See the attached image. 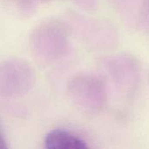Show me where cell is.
Returning a JSON list of instances; mask_svg holds the SVG:
<instances>
[{
  "label": "cell",
  "mask_w": 149,
  "mask_h": 149,
  "mask_svg": "<svg viewBox=\"0 0 149 149\" xmlns=\"http://www.w3.org/2000/svg\"><path fill=\"white\" fill-rule=\"evenodd\" d=\"M0 149H8L7 148V145L4 141V139L3 138L1 133H0Z\"/></svg>",
  "instance_id": "cell-4"
},
{
  "label": "cell",
  "mask_w": 149,
  "mask_h": 149,
  "mask_svg": "<svg viewBox=\"0 0 149 149\" xmlns=\"http://www.w3.org/2000/svg\"><path fill=\"white\" fill-rule=\"evenodd\" d=\"M45 149H89L81 139L62 129L50 132L45 138Z\"/></svg>",
  "instance_id": "cell-2"
},
{
  "label": "cell",
  "mask_w": 149,
  "mask_h": 149,
  "mask_svg": "<svg viewBox=\"0 0 149 149\" xmlns=\"http://www.w3.org/2000/svg\"><path fill=\"white\" fill-rule=\"evenodd\" d=\"M39 1H41V2H48L50 0H39Z\"/></svg>",
  "instance_id": "cell-5"
},
{
  "label": "cell",
  "mask_w": 149,
  "mask_h": 149,
  "mask_svg": "<svg viewBox=\"0 0 149 149\" xmlns=\"http://www.w3.org/2000/svg\"><path fill=\"white\" fill-rule=\"evenodd\" d=\"M7 6L19 17L31 16L39 0H5Z\"/></svg>",
  "instance_id": "cell-3"
},
{
  "label": "cell",
  "mask_w": 149,
  "mask_h": 149,
  "mask_svg": "<svg viewBox=\"0 0 149 149\" xmlns=\"http://www.w3.org/2000/svg\"><path fill=\"white\" fill-rule=\"evenodd\" d=\"M68 33L66 28L58 20H49L37 26L31 42L35 51L47 57H57L65 48Z\"/></svg>",
  "instance_id": "cell-1"
}]
</instances>
